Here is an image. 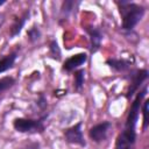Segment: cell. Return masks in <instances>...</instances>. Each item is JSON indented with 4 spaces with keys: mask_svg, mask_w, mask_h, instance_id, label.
Wrapping results in <instances>:
<instances>
[{
    "mask_svg": "<svg viewBox=\"0 0 149 149\" xmlns=\"http://www.w3.org/2000/svg\"><path fill=\"white\" fill-rule=\"evenodd\" d=\"M147 92H148V87L144 86L140 92L136 93L130 105L128 115L126 118L123 129L116 137L115 149H134L136 142V125L141 111V105L147 95Z\"/></svg>",
    "mask_w": 149,
    "mask_h": 149,
    "instance_id": "obj_1",
    "label": "cell"
},
{
    "mask_svg": "<svg viewBox=\"0 0 149 149\" xmlns=\"http://www.w3.org/2000/svg\"><path fill=\"white\" fill-rule=\"evenodd\" d=\"M115 3L121 15V29L126 33L133 31L134 28L143 19L146 14V7L128 0H116Z\"/></svg>",
    "mask_w": 149,
    "mask_h": 149,
    "instance_id": "obj_2",
    "label": "cell"
},
{
    "mask_svg": "<svg viewBox=\"0 0 149 149\" xmlns=\"http://www.w3.org/2000/svg\"><path fill=\"white\" fill-rule=\"evenodd\" d=\"M48 113L37 118V119H30V118H16L13 121V127L16 132L22 134H41L45 130L44 121L48 119Z\"/></svg>",
    "mask_w": 149,
    "mask_h": 149,
    "instance_id": "obj_3",
    "label": "cell"
},
{
    "mask_svg": "<svg viewBox=\"0 0 149 149\" xmlns=\"http://www.w3.org/2000/svg\"><path fill=\"white\" fill-rule=\"evenodd\" d=\"M148 76H149V72L147 69H130L126 72L123 78L127 79L129 83L128 90L126 92L127 99H132L134 97V94L137 92L140 86L148 79Z\"/></svg>",
    "mask_w": 149,
    "mask_h": 149,
    "instance_id": "obj_4",
    "label": "cell"
},
{
    "mask_svg": "<svg viewBox=\"0 0 149 149\" xmlns=\"http://www.w3.org/2000/svg\"><path fill=\"white\" fill-rule=\"evenodd\" d=\"M81 126L83 122L79 121L76 125L66 128L63 130V136L65 142L70 143V144H74V146H79V147H86V141L81 130Z\"/></svg>",
    "mask_w": 149,
    "mask_h": 149,
    "instance_id": "obj_5",
    "label": "cell"
},
{
    "mask_svg": "<svg viewBox=\"0 0 149 149\" xmlns=\"http://www.w3.org/2000/svg\"><path fill=\"white\" fill-rule=\"evenodd\" d=\"M83 29L85 30V33L88 35V40H90V52L93 55L97 51H99L100 47H101V42L104 38V34L100 27L94 26V24H85L83 26Z\"/></svg>",
    "mask_w": 149,
    "mask_h": 149,
    "instance_id": "obj_6",
    "label": "cell"
},
{
    "mask_svg": "<svg viewBox=\"0 0 149 149\" xmlns=\"http://www.w3.org/2000/svg\"><path fill=\"white\" fill-rule=\"evenodd\" d=\"M112 128V122L109 121H102L94 126H92L88 130L90 139L95 143H101L107 139L108 130Z\"/></svg>",
    "mask_w": 149,
    "mask_h": 149,
    "instance_id": "obj_7",
    "label": "cell"
},
{
    "mask_svg": "<svg viewBox=\"0 0 149 149\" xmlns=\"http://www.w3.org/2000/svg\"><path fill=\"white\" fill-rule=\"evenodd\" d=\"M88 56L85 52H79L76 55H72L71 57L66 58L62 65V70L65 72H72L78 70V68H80L81 65H84L87 62Z\"/></svg>",
    "mask_w": 149,
    "mask_h": 149,
    "instance_id": "obj_8",
    "label": "cell"
},
{
    "mask_svg": "<svg viewBox=\"0 0 149 149\" xmlns=\"http://www.w3.org/2000/svg\"><path fill=\"white\" fill-rule=\"evenodd\" d=\"M30 17V9H26L20 16H14L13 23L9 28V37L10 38H15L16 36H19L22 31V28L24 27L26 22L29 20Z\"/></svg>",
    "mask_w": 149,
    "mask_h": 149,
    "instance_id": "obj_9",
    "label": "cell"
},
{
    "mask_svg": "<svg viewBox=\"0 0 149 149\" xmlns=\"http://www.w3.org/2000/svg\"><path fill=\"white\" fill-rule=\"evenodd\" d=\"M81 2L78 0H65L62 2L61 6V10H59V16H58V22H63L66 21L70 16H72L73 14H76V10L78 8V6Z\"/></svg>",
    "mask_w": 149,
    "mask_h": 149,
    "instance_id": "obj_10",
    "label": "cell"
},
{
    "mask_svg": "<svg viewBox=\"0 0 149 149\" xmlns=\"http://www.w3.org/2000/svg\"><path fill=\"white\" fill-rule=\"evenodd\" d=\"M105 63L115 72H127L133 65V62L126 58H108Z\"/></svg>",
    "mask_w": 149,
    "mask_h": 149,
    "instance_id": "obj_11",
    "label": "cell"
},
{
    "mask_svg": "<svg viewBox=\"0 0 149 149\" xmlns=\"http://www.w3.org/2000/svg\"><path fill=\"white\" fill-rule=\"evenodd\" d=\"M17 58V51H12L0 58V74L12 69L15 64V61Z\"/></svg>",
    "mask_w": 149,
    "mask_h": 149,
    "instance_id": "obj_12",
    "label": "cell"
},
{
    "mask_svg": "<svg viewBox=\"0 0 149 149\" xmlns=\"http://www.w3.org/2000/svg\"><path fill=\"white\" fill-rule=\"evenodd\" d=\"M73 88L77 92H80L84 87V81H85V69H78L74 71L73 74Z\"/></svg>",
    "mask_w": 149,
    "mask_h": 149,
    "instance_id": "obj_13",
    "label": "cell"
},
{
    "mask_svg": "<svg viewBox=\"0 0 149 149\" xmlns=\"http://www.w3.org/2000/svg\"><path fill=\"white\" fill-rule=\"evenodd\" d=\"M49 56L57 62L61 61V58H62V51H61V48L56 40H51L49 42Z\"/></svg>",
    "mask_w": 149,
    "mask_h": 149,
    "instance_id": "obj_14",
    "label": "cell"
},
{
    "mask_svg": "<svg viewBox=\"0 0 149 149\" xmlns=\"http://www.w3.org/2000/svg\"><path fill=\"white\" fill-rule=\"evenodd\" d=\"M15 83H16L15 78H13V77H10V76H5V77L0 78V95H1L5 91H7V90H9L10 87H13V86L15 85Z\"/></svg>",
    "mask_w": 149,
    "mask_h": 149,
    "instance_id": "obj_15",
    "label": "cell"
},
{
    "mask_svg": "<svg viewBox=\"0 0 149 149\" xmlns=\"http://www.w3.org/2000/svg\"><path fill=\"white\" fill-rule=\"evenodd\" d=\"M27 36H28V40H29L30 43L37 42V41L41 38V30H40L38 26H36V24L31 26V27L27 30Z\"/></svg>",
    "mask_w": 149,
    "mask_h": 149,
    "instance_id": "obj_16",
    "label": "cell"
},
{
    "mask_svg": "<svg viewBox=\"0 0 149 149\" xmlns=\"http://www.w3.org/2000/svg\"><path fill=\"white\" fill-rule=\"evenodd\" d=\"M148 105H149V100L146 99L144 101H142V115H143V125H142V129L146 130L149 126V121H148Z\"/></svg>",
    "mask_w": 149,
    "mask_h": 149,
    "instance_id": "obj_17",
    "label": "cell"
},
{
    "mask_svg": "<svg viewBox=\"0 0 149 149\" xmlns=\"http://www.w3.org/2000/svg\"><path fill=\"white\" fill-rule=\"evenodd\" d=\"M36 105H37V107H38L41 111H44V109L48 107V101H47V98H45V95H44L43 93H41V94L38 95L37 100H36Z\"/></svg>",
    "mask_w": 149,
    "mask_h": 149,
    "instance_id": "obj_18",
    "label": "cell"
},
{
    "mask_svg": "<svg viewBox=\"0 0 149 149\" xmlns=\"http://www.w3.org/2000/svg\"><path fill=\"white\" fill-rule=\"evenodd\" d=\"M3 17H5V16H3L2 14H0V27H1V26H2V23H3V20H5Z\"/></svg>",
    "mask_w": 149,
    "mask_h": 149,
    "instance_id": "obj_19",
    "label": "cell"
},
{
    "mask_svg": "<svg viewBox=\"0 0 149 149\" xmlns=\"http://www.w3.org/2000/svg\"><path fill=\"white\" fill-rule=\"evenodd\" d=\"M6 3V0H0V7L2 6V5H5Z\"/></svg>",
    "mask_w": 149,
    "mask_h": 149,
    "instance_id": "obj_20",
    "label": "cell"
}]
</instances>
